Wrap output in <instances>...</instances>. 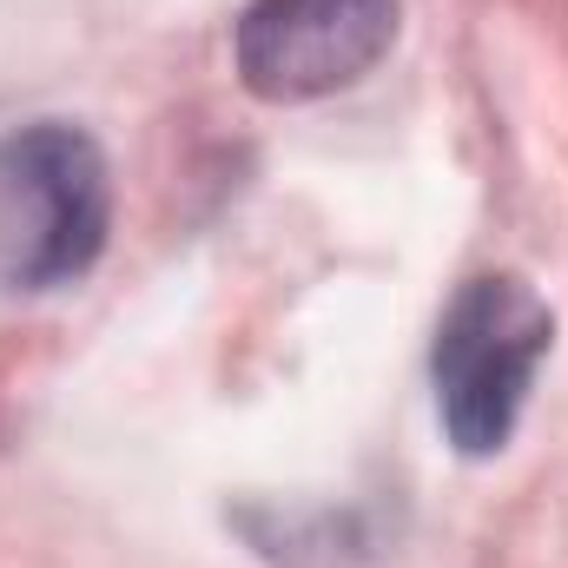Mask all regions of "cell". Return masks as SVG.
<instances>
[{
  "label": "cell",
  "instance_id": "obj_2",
  "mask_svg": "<svg viewBox=\"0 0 568 568\" xmlns=\"http://www.w3.org/2000/svg\"><path fill=\"white\" fill-rule=\"evenodd\" d=\"M556 317L523 278H469L436 324V410L463 456H496L549 357Z\"/></svg>",
  "mask_w": 568,
  "mask_h": 568
},
{
  "label": "cell",
  "instance_id": "obj_3",
  "mask_svg": "<svg viewBox=\"0 0 568 568\" xmlns=\"http://www.w3.org/2000/svg\"><path fill=\"white\" fill-rule=\"evenodd\" d=\"M397 40V0H252L239 20V80L272 100L357 87Z\"/></svg>",
  "mask_w": 568,
  "mask_h": 568
},
{
  "label": "cell",
  "instance_id": "obj_1",
  "mask_svg": "<svg viewBox=\"0 0 568 568\" xmlns=\"http://www.w3.org/2000/svg\"><path fill=\"white\" fill-rule=\"evenodd\" d=\"M113 185L80 126L33 120L0 140V291L73 284L106 245Z\"/></svg>",
  "mask_w": 568,
  "mask_h": 568
}]
</instances>
